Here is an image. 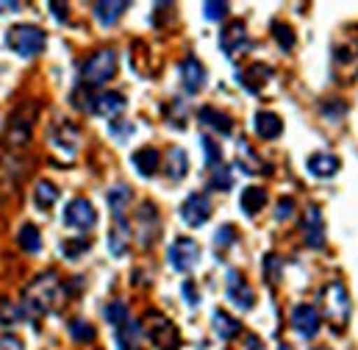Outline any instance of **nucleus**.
I'll return each mask as SVG.
<instances>
[{"instance_id": "44", "label": "nucleus", "mask_w": 358, "mask_h": 350, "mask_svg": "<svg viewBox=\"0 0 358 350\" xmlns=\"http://www.w3.org/2000/svg\"><path fill=\"white\" fill-rule=\"evenodd\" d=\"M50 11H53V17H59L62 22H67V3H50Z\"/></svg>"}, {"instance_id": "46", "label": "nucleus", "mask_w": 358, "mask_h": 350, "mask_svg": "<svg viewBox=\"0 0 358 350\" xmlns=\"http://www.w3.org/2000/svg\"><path fill=\"white\" fill-rule=\"evenodd\" d=\"M120 350H142V348H139V342H134V345H120Z\"/></svg>"}, {"instance_id": "32", "label": "nucleus", "mask_w": 358, "mask_h": 350, "mask_svg": "<svg viewBox=\"0 0 358 350\" xmlns=\"http://www.w3.org/2000/svg\"><path fill=\"white\" fill-rule=\"evenodd\" d=\"M70 337H73L76 342L87 345V342H92V340L97 337V331H94V326L87 323V320H73V323H70Z\"/></svg>"}, {"instance_id": "42", "label": "nucleus", "mask_w": 358, "mask_h": 350, "mask_svg": "<svg viewBox=\"0 0 358 350\" xmlns=\"http://www.w3.org/2000/svg\"><path fill=\"white\" fill-rule=\"evenodd\" d=\"M0 350H22V340L14 334H3L0 337Z\"/></svg>"}, {"instance_id": "15", "label": "nucleus", "mask_w": 358, "mask_h": 350, "mask_svg": "<svg viewBox=\"0 0 358 350\" xmlns=\"http://www.w3.org/2000/svg\"><path fill=\"white\" fill-rule=\"evenodd\" d=\"M303 239L314 251L325 248V220H322L320 206H308L306 209V214H303Z\"/></svg>"}, {"instance_id": "40", "label": "nucleus", "mask_w": 358, "mask_h": 350, "mask_svg": "<svg viewBox=\"0 0 358 350\" xmlns=\"http://www.w3.org/2000/svg\"><path fill=\"white\" fill-rule=\"evenodd\" d=\"M236 242V228L234 225H222L220 231H217V237H214V245L222 251V248H231Z\"/></svg>"}, {"instance_id": "11", "label": "nucleus", "mask_w": 358, "mask_h": 350, "mask_svg": "<svg viewBox=\"0 0 358 350\" xmlns=\"http://www.w3.org/2000/svg\"><path fill=\"white\" fill-rule=\"evenodd\" d=\"M208 217H211V197L206 192H192L180 206V220L189 228H200L208 223Z\"/></svg>"}, {"instance_id": "29", "label": "nucleus", "mask_w": 358, "mask_h": 350, "mask_svg": "<svg viewBox=\"0 0 358 350\" xmlns=\"http://www.w3.org/2000/svg\"><path fill=\"white\" fill-rule=\"evenodd\" d=\"M128 11V3H94V20L100 22V25H117L120 22V17Z\"/></svg>"}, {"instance_id": "16", "label": "nucleus", "mask_w": 358, "mask_h": 350, "mask_svg": "<svg viewBox=\"0 0 358 350\" xmlns=\"http://www.w3.org/2000/svg\"><path fill=\"white\" fill-rule=\"evenodd\" d=\"M92 106V114H97V117H106V120H117L122 111H125V94L122 92H100V94H94L90 100Z\"/></svg>"}, {"instance_id": "39", "label": "nucleus", "mask_w": 358, "mask_h": 350, "mask_svg": "<svg viewBox=\"0 0 358 350\" xmlns=\"http://www.w3.org/2000/svg\"><path fill=\"white\" fill-rule=\"evenodd\" d=\"M228 11H231V6H228V3H220V0H214V3H206V6H203V14H206V20H211V22L222 20Z\"/></svg>"}, {"instance_id": "13", "label": "nucleus", "mask_w": 358, "mask_h": 350, "mask_svg": "<svg viewBox=\"0 0 358 350\" xmlns=\"http://www.w3.org/2000/svg\"><path fill=\"white\" fill-rule=\"evenodd\" d=\"M50 145H53V150H59L62 156L73 159V156L78 153L81 134H78V128H76L73 122H59V125H53V131H50Z\"/></svg>"}, {"instance_id": "14", "label": "nucleus", "mask_w": 358, "mask_h": 350, "mask_svg": "<svg viewBox=\"0 0 358 350\" xmlns=\"http://www.w3.org/2000/svg\"><path fill=\"white\" fill-rule=\"evenodd\" d=\"M228 300L242 312H250L253 303H256V292H253V286L245 281V275L239 270L228 272Z\"/></svg>"}, {"instance_id": "24", "label": "nucleus", "mask_w": 358, "mask_h": 350, "mask_svg": "<svg viewBox=\"0 0 358 350\" xmlns=\"http://www.w3.org/2000/svg\"><path fill=\"white\" fill-rule=\"evenodd\" d=\"M269 78H272V67H267V64H250L245 73H239V84L253 94L262 92Z\"/></svg>"}, {"instance_id": "47", "label": "nucleus", "mask_w": 358, "mask_h": 350, "mask_svg": "<svg viewBox=\"0 0 358 350\" xmlns=\"http://www.w3.org/2000/svg\"><path fill=\"white\" fill-rule=\"evenodd\" d=\"M278 350H292L289 345H278Z\"/></svg>"}, {"instance_id": "35", "label": "nucleus", "mask_w": 358, "mask_h": 350, "mask_svg": "<svg viewBox=\"0 0 358 350\" xmlns=\"http://www.w3.org/2000/svg\"><path fill=\"white\" fill-rule=\"evenodd\" d=\"M103 317L114 326V328H120V326H125L128 323V309H125V303H108L106 309H103Z\"/></svg>"}, {"instance_id": "34", "label": "nucleus", "mask_w": 358, "mask_h": 350, "mask_svg": "<svg viewBox=\"0 0 358 350\" xmlns=\"http://www.w3.org/2000/svg\"><path fill=\"white\" fill-rule=\"evenodd\" d=\"M92 248V242L87 239V237H76V239H64L62 242V253H64V259H78L81 253H87Z\"/></svg>"}, {"instance_id": "26", "label": "nucleus", "mask_w": 358, "mask_h": 350, "mask_svg": "<svg viewBox=\"0 0 358 350\" xmlns=\"http://www.w3.org/2000/svg\"><path fill=\"white\" fill-rule=\"evenodd\" d=\"M106 200H108L111 217H114V220H125V211H128V206H131V189H128L125 183H117V186L108 189Z\"/></svg>"}, {"instance_id": "19", "label": "nucleus", "mask_w": 358, "mask_h": 350, "mask_svg": "<svg viewBox=\"0 0 358 350\" xmlns=\"http://www.w3.org/2000/svg\"><path fill=\"white\" fill-rule=\"evenodd\" d=\"M197 117H200L203 125H208L211 131H217V134H222V136L234 134V117L225 114V111H220V108H214V106H203V108L197 111Z\"/></svg>"}, {"instance_id": "20", "label": "nucleus", "mask_w": 358, "mask_h": 350, "mask_svg": "<svg viewBox=\"0 0 358 350\" xmlns=\"http://www.w3.org/2000/svg\"><path fill=\"white\" fill-rule=\"evenodd\" d=\"M253 128H256V136H262L264 142H272L283 134V120L275 111H259L253 117Z\"/></svg>"}, {"instance_id": "25", "label": "nucleus", "mask_w": 358, "mask_h": 350, "mask_svg": "<svg viewBox=\"0 0 358 350\" xmlns=\"http://www.w3.org/2000/svg\"><path fill=\"white\" fill-rule=\"evenodd\" d=\"M59 195H62L59 186H56L53 181L42 178V181H36V186H34V206H36L39 211H50V209L56 206Z\"/></svg>"}, {"instance_id": "22", "label": "nucleus", "mask_w": 358, "mask_h": 350, "mask_svg": "<svg viewBox=\"0 0 358 350\" xmlns=\"http://www.w3.org/2000/svg\"><path fill=\"white\" fill-rule=\"evenodd\" d=\"M131 225H128V220H114V225H111V231H108V251H111V256H125L128 253V248H131Z\"/></svg>"}, {"instance_id": "17", "label": "nucleus", "mask_w": 358, "mask_h": 350, "mask_svg": "<svg viewBox=\"0 0 358 350\" xmlns=\"http://www.w3.org/2000/svg\"><path fill=\"white\" fill-rule=\"evenodd\" d=\"M180 81H183V89L189 92V94H197L200 89L206 87V78H208V73H206V67H203V62L197 59V56H186L183 62H180Z\"/></svg>"}, {"instance_id": "18", "label": "nucleus", "mask_w": 358, "mask_h": 350, "mask_svg": "<svg viewBox=\"0 0 358 350\" xmlns=\"http://www.w3.org/2000/svg\"><path fill=\"white\" fill-rule=\"evenodd\" d=\"M162 162H164V175H167L173 183L183 181L186 173H189V156H186V150L178 148V145H173V148L167 150V156H162Z\"/></svg>"}, {"instance_id": "37", "label": "nucleus", "mask_w": 358, "mask_h": 350, "mask_svg": "<svg viewBox=\"0 0 358 350\" xmlns=\"http://www.w3.org/2000/svg\"><path fill=\"white\" fill-rule=\"evenodd\" d=\"M25 314H22V309H20V303H0V323L3 326H14V323H20Z\"/></svg>"}, {"instance_id": "6", "label": "nucleus", "mask_w": 358, "mask_h": 350, "mask_svg": "<svg viewBox=\"0 0 358 350\" xmlns=\"http://www.w3.org/2000/svg\"><path fill=\"white\" fill-rule=\"evenodd\" d=\"M159 234H162L159 209H156L150 200L139 203V209H136V220H134V237H136L139 248H145V251L153 248V242L159 239Z\"/></svg>"}, {"instance_id": "5", "label": "nucleus", "mask_w": 358, "mask_h": 350, "mask_svg": "<svg viewBox=\"0 0 358 350\" xmlns=\"http://www.w3.org/2000/svg\"><path fill=\"white\" fill-rule=\"evenodd\" d=\"M145 334L159 350H178L180 348V331L178 326L162 314V312H148L145 314Z\"/></svg>"}, {"instance_id": "45", "label": "nucleus", "mask_w": 358, "mask_h": 350, "mask_svg": "<svg viewBox=\"0 0 358 350\" xmlns=\"http://www.w3.org/2000/svg\"><path fill=\"white\" fill-rule=\"evenodd\" d=\"M248 350H264L262 348V340L259 337H248Z\"/></svg>"}, {"instance_id": "3", "label": "nucleus", "mask_w": 358, "mask_h": 350, "mask_svg": "<svg viewBox=\"0 0 358 350\" xmlns=\"http://www.w3.org/2000/svg\"><path fill=\"white\" fill-rule=\"evenodd\" d=\"M117 53L111 48H100L87 56V62L81 64V84L84 87H103L117 76Z\"/></svg>"}, {"instance_id": "12", "label": "nucleus", "mask_w": 358, "mask_h": 350, "mask_svg": "<svg viewBox=\"0 0 358 350\" xmlns=\"http://www.w3.org/2000/svg\"><path fill=\"white\" fill-rule=\"evenodd\" d=\"M320 326H322V320H320L317 306H311V303H297V306L292 309V328H294L303 340H314V337L320 334Z\"/></svg>"}, {"instance_id": "38", "label": "nucleus", "mask_w": 358, "mask_h": 350, "mask_svg": "<svg viewBox=\"0 0 358 350\" xmlns=\"http://www.w3.org/2000/svg\"><path fill=\"white\" fill-rule=\"evenodd\" d=\"M231 183H234L231 170H225V167H214V175H211V181H208V189H220V192H225V189H231Z\"/></svg>"}, {"instance_id": "41", "label": "nucleus", "mask_w": 358, "mask_h": 350, "mask_svg": "<svg viewBox=\"0 0 358 350\" xmlns=\"http://www.w3.org/2000/svg\"><path fill=\"white\" fill-rule=\"evenodd\" d=\"M292 211H294V200H292V197H280L278 206H275V220L283 223V220L292 217Z\"/></svg>"}, {"instance_id": "23", "label": "nucleus", "mask_w": 358, "mask_h": 350, "mask_svg": "<svg viewBox=\"0 0 358 350\" xmlns=\"http://www.w3.org/2000/svg\"><path fill=\"white\" fill-rule=\"evenodd\" d=\"M306 167H308V173L314 175V178H334V175L339 173L342 162L334 153H314V156H308Z\"/></svg>"}, {"instance_id": "30", "label": "nucleus", "mask_w": 358, "mask_h": 350, "mask_svg": "<svg viewBox=\"0 0 358 350\" xmlns=\"http://www.w3.org/2000/svg\"><path fill=\"white\" fill-rule=\"evenodd\" d=\"M17 245H20L25 253H39V251H42V234H39V228H36L34 223H25V225L20 228V234H17Z\"/></svg>"}, {"instance_id": "2", "label": "nucleus", "mask_w": 358, "mask_h": 350, "mask_svg": "<svg viewBox=\"0 0 358 350\" xmlns=\"http://www.w3.org/2000/svg\"><path fill=\"white\" fill-rule=\"evenodd\" d=\"M6 48L17 53L20 59H36L48 48V34L39 25L31 22H17L6 31Z\"/></svg>"}, {"instance_id": "27", "label": "nucleus", "mask_w": 358, "mask_h": 350, "mask_svg": "<svg viewBox=\"0 0 358 350\" xmlns=\"http://www.w3.org/2000/svg\"><path fill=\"white\" fill-rule=\"evenodd\" d=\"M211 320H214V334H217L220 340H225V342H228V340H236V337L242 334V323H239L236 317H231L228 312H222V309H217Z\"/></svg>"}, {"instance_id": "36", "label": "nucleus", "mask_w": 358, "mask_h": 350, "mask_svg": "<svg viewBox=\"0 0 358 350\" xmlns=\"http://www.w3.org/2000/svg\"><path fill=\"white\" fill-rule=\"evenodd\" d=\"M200 145H203V150H206V164H208V167H220V162H222L220 145H217L214 139H208V136H203Z\"/></svg>"}, {"instance_id": "8", "label": "nucleus", "mask_w": 358, "mask_h": 350, "mask_svg": "<svg viewBox=\"0 0 358 350\" xmlns=\"http://www.w3.org/2000/svg\"><path fill=\"white\" fill-rule=\"evenodd\" d=\"M220 48H222V53H225L231 62H239V56H245V53L253 48V42H250V36H248V25H245L242 20L228 22V25L222 28V34H220Z\"/></svg>"}, {"instance_id": "4", "label": "nucleus", "mask_w": 358, "mask_h": 350, "mask_svg": "<svg viewBox=\"0 0 358 350\" xmlns=\"http://www.w3.org/2000/svg\"><path fill=\"white\" fill-rule=\"evenodd\" d=\"M36 114H39V103H36V100H25V103H20V106L11 111L8 128H6V139H8L14 148L28 145V139H31V134H34V120H36Z\"/></svg>"}, {"instance_id": "21", "label": "nucleus", "mask_w": 358, "mask_h": 350, "mask_svg": "<svg viewBox=\"0 0 358 350\" xmlns=\"http://www.w3.org/2000/svg\"><path fill=\"white\" fill-rule=\"evenodd\" d=\"M131 162H134L136 173L142 175V178H153V175L159 173V167H162V153L156 148H139V150H134Z\"/></svg>"}, {"instance_id": "10", "label": "nucleus", "mask_w": 358, "mask_h": 350, "mask_svg": "<svg viewBox=\"0 0 358 350\" xmlns=\"http://www.w3.org/2000/svg\"><path fill=\"white\" fill-rule=\"evenodd\" d=\"M64 225L73 231H90L97 225V211L87 197H73L64 209Z\"/></svg>"}, {"instance_id": "28", "label": "nucleus", "mask_w": 358, "mask_h": 350, "mask_svg": "<svg viewBox=\"0 0 358 350\" xmlns=\"http://www.w3.org/2000/svg\"><path fill=\"white\" fill-rule=\"evenodd\" d=\"M267 206V192L262 186H248L239 197V209L248 214V217H256L262 209Z\"/></svg>"}, {"instance_id": "7", "label": "nucleus", "mask_w": 358, "mask_h": 350, "mask_svg": "<svg viewBox=\"0 0 358 350\" xmlns=\"http://www.w3.org/2000/svg\"><path fill=\"white\" fill-rule=\"evenodd\" d=\"M322 303H325V314L331 323H336L339 328L348 326L350 320V295H348V286L342 281H331L322 292Z\"/></svg>"}, {"instance_id": "43", "label": "nucleus", "mask_w": 358, "mask_h": 350, "mask_svg": "<svg viewBox=\"0 0 358 350\" xmlns=\"http://www.w3.org/2000/svg\"><path fill=\"white\" fill-rule=\"evenodd\" d=\"M183 298L189 300V306H197V303H200V295H197V289H194V284H192V281H186V284H183Z\"/></svg>"}, {"instance_id": "1", "label": "nucleus", "mask_w": 358, "mask_h": 350, "mask_svg": "<svg viewBox=\"0 0 358 350\" xmlns=\"http://www.w3.org/2000/svg\"><path fill=\"white\" fill-rule=\"evenodd\" d=\"M59 300H62V281L53 270H45V272L34 275L31 284L25 286L20 309L28 320H42L45 314H50L59 306Z\"/></svg>"}, {"instance_id": "9", "label": "nucleus", "mask_w": 358, "mask_h": 350, "mask_svg": "<svg viewBox=\"0 0 358 350\" xmlns=\"http://www.w3.org/2000/svg\"><path fill=\"white\" fill-rule=\"evenodd\" d=\"M167 259H170V267L178 270V272H192L197 262H200V245L192 239V237H178L170 251H167Z\"/></svg>"}, {"instance_id": "33", "label": "nucleus", "mask_w": 358, "mask_h": 350, "mask_svg": "<svg viewBox=\"0 0 358 350\" xmlns=\"http://www.w3.org/2000/svg\"><path fill=\"white\" fill-rule=\"evenodd\" d=\"M272 36H275V42H278L280 50H292L294 48V31H292V25L272 22Z\"/></svg>"}, {"instance_id": "31", "label": "nucleus", "mask_w": 358, "mask_h": 350, "mask_svg": "<svg viewBox=\"0 0 358 350\" xmlns=\"http://www.w3.org/2000/svg\"><path fill=\"white\" fill-rule=\"evenodd\" d=\"M164 117H167V122L173 125V128H186V120H189V108H186V103L183 100H170L167 106H164Z\"/></svg>"}]
</instances>
